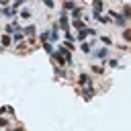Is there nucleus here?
Here are the masks:
<instances>
[{"label": "nucleus", "instance_id": "nucleus-14", "mask_svg": "<svg viewBox=\"0 0 131 131\" xmlns=\"http://www.w3.org/2000/svg\"><path fill=\"white\" fill-rule=\"evenodd\" d=\"M74 29H78V31H82V29H86V25H84V20H80V18H76V20H74Z\"/></svg>", "mask_w": 131, "mask_h": 131}, {"label": "nucleus", "instance_id": "nucleus-25", "mask_svg": "<svg viewBox=\"0 0 131 131\" xmlns=\"http://www.w3.org/2000/svg\"><path fill=\"white\" fill-rule=\"evenodd\" d=\"M12 131H23V127H14V129H12Z\"/></svg>", "mask_w": 131, "mask_h": 131}, {"label": "nucleus", "instance_id": "nucleus-4", "mask_svg": "<svg viewBox=\"0 0 131 131\" xmlns=\"http://www.w3.org/2000/svg\"><path fill=\"white\" fill-rule=\"evenodd\" d=\"M59 29H61L63 33H70V20H68V14H63V16L59 18Z\"/></svg>", "mask_w": 131, "mask_h": 131}, {"label": "nucleus", "instance_id": "nucleus-7", "mask_svg": "<svg viewBox=\"0 0 131 131\" xmlns=\"http://www.w3.org/2000/svg\"><path fill=\"white\" fill-rule=\"evenodd\" d=\"M94 16V20H98V23H104V25H108V23H113L108 16H104V14H92Z\"/></svg>", "mask_w": 131, "mask_h": 131}, {"label": "nucleus", "instance_id": "nucleus-16", "mask_svg": "<svg viewBox=\"0 0 131 131\" xmlns=\"http://www.w3.org/2000/svg\"><path fill=\"white\" fill-rule=\"evenodd\" d=\"M123 41H125V43L131 41V29H125V31H123Z\"/></svg>", "mask_w": 131, "mask_h": 131}, {"label": "nucleus", "instance_id": "nucleus-24", "mask_svg": "<svg viewBox=\"0 0 131 131\" xmlns=\"http://www.w3.org/2000/svg\"><path fill=\"white\" fill-rule=\"evenodd\" d=\"M6 125H8V121H6L4 117H0V127H6Z\"/></svg>", "mask_w": 131, "mask_h": 131}, {"label": "nucleus", "instance_id": "nucleus-6", "mask_svg": "<svg viewBox=\"0 0 131 131\" xmlns=\"http://www.w3.org/2000/svg\"><path fill=\"white\" fill-rule=\"evenodd\" d=\"M108 55V47H100L98 51H94V57H98V59H104Z\"/></svg>", "mask_w": 131, "mask_h": 131}, {"label": "nucleus", "instance_id": "nucleus-18", "mask_svg": "<svg viewBox=\"0 0 131 131\" xmlns=\"http://www.w3.org/2000/svg\"><path fill=\"white\" fill-rule=\"evenodd\" d=\"M20 18H25V20H29V18H31V10H29V8H25V10L20 12Z\"/></svg>", "mask_w": 131, "mask_h": 131}, {"label": "nucleus", "instance_id": "nucleus-23", "mask_svg": "<svg viewBox=\"0 0 131 131\" xmlns=\"http://www.w3.org/2000/svg\"><path fill=\"white\" fill-rule=\"evenodd\" d=\"M108 66H111V68H119V61H117V59H108Z\"/></svg>", "mask_w": 131, "mask_h": 131}, {"label": "nucleus", "instance_id": "nucleus-22", "mask_svg": "<svg viewBox=\"0 0 131 131\" xmlns=\"http://www.w3.org/2000/svg\"><path fill=\"white\" fill-rule=\"evenodd\" d=\"M43 4H45V8H53V6H55V2H53V0H45Z\"/></svg>", "mask_w": 131, "mask_h": 131}, {"label": "nucleus", "instance_id": "nucleus-21", "mask_svg": "<svg viewBox=\"0 0 131 131\" xmlns=\"http://www.w3.org/2000/svg\"><path fill=\"white\" fill-rule=\"evenodd\" d=\"M20 6H23V0H16V2H12V10H14V12H16Z\"/></svg>", "mask_w": 131, "mask_h": 131}, {"label": "nucleus", "instance_id": "nucleus-2", "mask_svg": "<svg viewBox=\"0 0 131 131\" xmlns=\"http://www.w3.org/2000/svg\"><path fill=\"white\" fill-rule=\"evenodd\" d=\"M78 84H80L82 88H88V86L92 84V78H90L88 74H80V76H78Z\"/></svg>", "mask_w": 131, "mask_h": 131}, {"label": "nucleus", "instance_id": "nucleus-13", "mask_svg": "<svg viewBox=\"0 0 131 131\" xmlns=\"http://www.w3.org/2000/svg\"><path fill=\"white\" fill-rule=\"evenodd\" d=\"M80 14H82V6H76V8L72 10V18L76 20V18H80Z\"/></svg>", "mask_w": 131, "mask_h": 131}, {"label": "nucleus", "instance_id": "nucleus-15", "mask_svg": "<svg viewBox=\"0 0 131 131\" xmlns=\"http://www.w3.org/2000/svg\"><path fill=\"white\" fill-rule=\"evenodd\" d=\"M0 43H2V47H6V45H10V35H6V33H4V35L0 37Z\"/></svg>", "mask_w": 131, "mask_h": 131}, {"label": "nucleus", "instance_id": "nucleus-20", "mask_svg": "<svg viewBox=\"0 0 131 131\" xmlns=\"http://www.w3.org/2000/svg\"><path fill=\"white\" fill-rule=\"evenodd\" d=\"M90 70H92L94 74H102V72H104V68H102V66H92Z\"/></svg>", "mask_w": 131, "mask_h": 131}, {"label": "nucleus", "instance_id": "nucleus-19", "mask_svg": "<svg viewBox=\"0 0 131 131\" xmlns=\"http://www.w3.org/2000/svg\"><path fill=\"white\" fill-rule=\"evenodd\" d=\"M100 41H102L104 45H113V39H111V37H106V35H102V37H100Z\"/></svg>", "mask_w": 131, "mask_h": 131}, {"label": "nucleus", "instance_id": "nucleus-5", "mask_svg": "<svg viewBox=\"0 0 131 131\" xmlns=\"http://www.w3.org/2000/svg\"><path fill=\"white\" fill-rule=\"evenodd\" d=\"M92 8H94V14H100V10L104 8V2L102 0H94L92 2Z\"/></svg>", "mask_w": 131, "mask_h": 131}, {"label": "nucleus", "instance_id": "nucleus-12", "mask_svg": "<svg viewBox=\"0 0 131 131\" xmlns=\"http://www.w3.org/2000/svg\"><path fill=\"white\" fill-rule=\"evenodd\" d=\"M55 74H57L59 78H68V70H63V68H59V66H55Z\"/></svg>", "mask_w": 131, "mask_h": 131}, {"label": "nucleus", "instance_id": "nucleus-8", "mask_svg": "<svg viewBox=\"0 0 131 131\" xmlns=\"http://www.w3.org/2000/svg\"><path fill=\"white\" fill-rule=\"evenodd\" d=\"M121 14H123L125 20H129V18H131V6H129V4H123V12H121Z\"/></svg>", "mask_w": 131, "mask_h": 131}, {"label": "nucleus", "instance_id": "nucleus-9", "mask_svg": "<svg viewBox=\"0 0 131 131\" xmlns=\"http://www.w3.org/2000/svg\"><path fill=\"white\" fill-rule=\"evenodd\" d=\"M80 51H82V53H86V55H88V53H92L90 43H86V41H84V43H80Z\"/></svg>", "mask_w": 131, "mask_h": 131}, {"label": "nucleus", "instance_id": "nucleus-1", "mask_svg": "<svg viewBox=\"0 0 131 131\" xmlns=\"http://www.w3.org/2000/svg\"><path fill=\"white\" fill-rule=\"evenodd\" d=\"M108 16H113L111 20H113L115 25H119V27H125V23H127V20L123 18V14H121V12H117V10H108Z\"/></svg>", "mask_w": 131, "mask_h": 131}, {"label": "nucleus", "instance_id": "nucleus-11", "mask_svg": "<svg viewBox=\"0 0 131 131\" xmlns=\"http://www.w3.org/2000/svg\"><path fill=\"white\" fill-rule=\"evenodd\" d=\"M23 39H25V35H23V31H16V33L12 35V41H14V43H20Z\"/></svg>", "mask_w": 131, "mask_h": 131}, {"label": "nucleus", "instance_id": "nucleus-17", "mask_svg": "<svg viewBox=\"0 0 131 131\" xmlns=\"http://www.w3.org/2000/svg\"><path fill=\"white\" fill-rule=\"evenodd\" d=\"M43 47H45V51H47L49 55H53V53H55V51H53V45H51L49 41H47V43H43Z\"/></svg>", "mask_w": 131, "mask_h": 131}, {"label": "nucleus", "instance_id": "nucleus-10", "mask_svg": "<svg viewBox=\"0 0 131 131\" xmlns=\"http://www.w3.org/2000/svg\"><path fill=\"white\" fill-rule=\"evenodd\" d=\"M76 6H78V4H76V2H72V0H70V2H63V12H68V10H74Z\"/></svg>", "mask_w": 131, "mask_h": 131}, {"label": "nucleus", "instance_id": "nucleus-3", "mask_svg": "<svg viewBox=\"0 0 131 131\" xmlns=\"http://www.w3.org/2000/svg\"><path fill=\"white\" fill-rule=\"evenodd\" d=\"M35 33H37V27H35V25H29V27L23 29V35L29 37V39H35Z\"/></svg>", "mask_w": 131, "mask_h": 131}]
</instances>
